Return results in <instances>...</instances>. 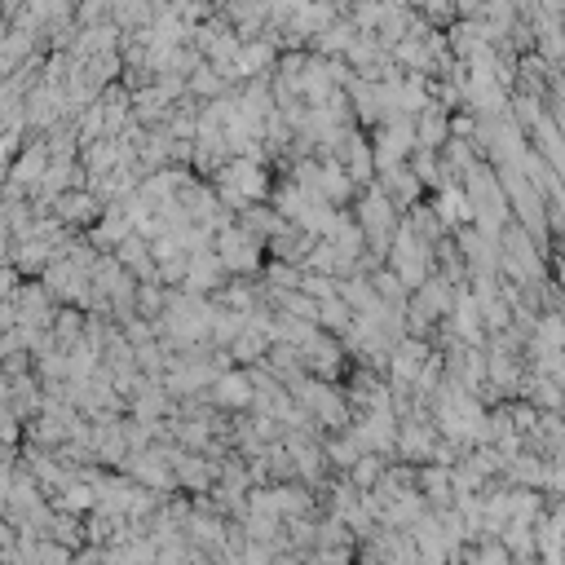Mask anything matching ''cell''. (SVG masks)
<instances>
[{
    "instance_id": "cell-1",
    "label": "cell",
    "mask_w": 565,
    "mask_h": 565,
    "mask_svg": "<svg viewBox=\"0 0 565 565\" xmlns=\"http://www.w3.org/2000/svg\"><path fill=\"white\" fill-rule=\"evenodd\" d=\"M45 173V146H27L23 155H18V164L9 168V177H14V190L18 186H31V181H40Z\"/></svg>"
}]
</instances>
